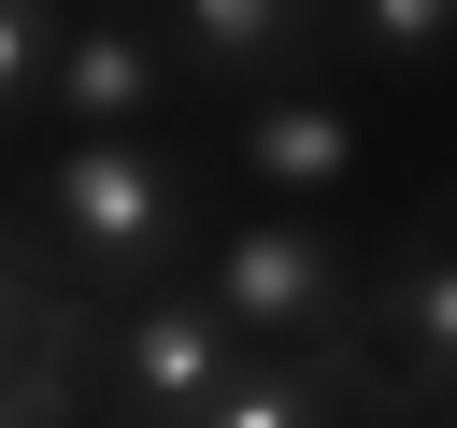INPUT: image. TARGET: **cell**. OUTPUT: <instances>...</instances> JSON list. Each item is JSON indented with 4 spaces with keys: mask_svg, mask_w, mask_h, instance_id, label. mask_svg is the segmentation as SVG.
<instances>
[{
    "mask_svg": "<svg viewBox=\"0 0 457 428\" xmlns=\"http://www.w3.org/2000/svg\"><path fill=\"white\" fill-rule=\"evenodd\" d=\"M328 57L343 71H443L457 57V0H328Z\"/></svg>",
    "mask_w": 457,
    "mask_h": 428,
    "instance_id": "cell-8",
    "label": "cell"
},
{
    "mask_svg": "<svg viewBox=\"0 0 457 428\" xmlns=\"http://www.w3.org/2000/svg\"><path fill=\"white\" fill-rule=\"evenodd\" d=\"M414 428H457V414H414Z\"/></svg>",
    "mask_w": 457,
    "mask_h": 428,
    "instance_id": "cell-12",
    "label": "cell"
},
{
    "mask_svg": "<svg viewBox=\"0 0 457 428\" xmlns=\"http://www.w3.org/2000/svg\"><path fill=\"white\" fill-rule=\"evenodd\" d=\"M157 43H171V71L228 86V114L271 100V86H328V71H343V57H328V0H171Z\"/></svg>",
    "mask_w": 457,
    "mask_h": 428,
    "instance_id": "cell-4",
    "label": "cell"
},
{
    "mask_svg": "<svg viewBox=\"0 0 457 428\" xmlns=\"http://www.w3.org/2000/svg\"><path fill=\"white\" fill-rule=\"evenodd\" d=\"M228 171H243L271 214H328V200L357 185V100H343V71L243 100V114H228Z\"/></svg>",
    "mask_w": 457,
    "mask_h": 428,
    "instance_id": "cell-6",
    "label": "cell"
},
{
    "mask_svg": "<svg viewBox=\"0 0 457 428\" xmlns=\"http://www.w3.org/2000/svg\"><path fill=\"white\" fill-rule=\"evenodd\" d=\"M71 314H86V300H57V285L29 271V243H14V214H0V385H14V371L71 328Z\"/></svg>",
    "mask_w": 457,
    "mask_h": 428,
    "instance_id": "cell-9",
    "label": "cell"
},
{
    "mask_svg": "<svg viewBox=\"0 0 457 428\" xmlns=\"http://www.w3.org/2000/svg\"><path fill=\"white\" fill-rule=\"evenodd\" d=\"M200 285H214V314L257 342V357H328V342H357V300H371V257L328 228V214H214V243H200Z\"/></svg>",
    "mask_w": 457,
    "mask_h": 428,
    "instance_id": "cell-2",
    "label": "cell"
},
{
    "mask_svg": "<svg viewBox=\"0 0 457 428\" xmlns=\"http://www.w3.org/2000/svg\"><path fill=\"white\" fill-rule=\"evenodd\" d=\"M171 43H157V14H71V43H57V86H43V114H57V143H157V114H171Z\"/></svg>",
    "mask_w": 457,
    "mask_h": 428,
    "instance_id": "cell-5",
    "label": "cell"
},
{
    "mask_svg": "<svg viewBox=\"0 0 457 428\" xmlns=\"http://www.w3.org/2000/svg\"><path fill=\"white\" fill-rule=\"evenodd\" d=\"M57 43H71V14H43V0H0V128H29V114H43V86H57Z\"/></svg>",
    "mask_w": 457,
    "mask_h": 428,
    "instance_id": "cell-10",
    "label": "cell"
},
{
    "mask_svg": "<svg viewBox=\"0 0 457 428\" xmlns=\"http://www.w3.org/2000/svg\"><path fill=\"white\" fill-rule=\"evenodd\" d=\"M414 243H457V185H443V200H428V214H414Z\"/></svg>",
    "mask_w": 457,
    "mask_h": 428,
    "instance_id": "cell-11",
    "label": "cell"
},
{
    "mask_svg": "<svg viewBox=\"0 0 457 428\" xmlns=\"http://www.w3.org/2000/svg\"><path fill=\"white\" fill-rule=\"evenodd\" d=\"M243 371H257V342L214 314L200 271L157 285V300L86 314V399H100V428H186V414H214Z\"/></svg>",
    "mask_w": 457,
    "mask_h": 428,
    "instance_id": "cell-3",
    "label": "cell"
},
{
    "mask_svg": "<svg viewBox=\"0 0 457 428\" xmlns=\"http://www.w3.org/2000/svg\"><path fill=\"white\" fill-rule=\"evenodd\" d=\"M357 385H371V342H328V357H257L214 414L186 428H357Z\"/></svg>",
    "mask_w": 457,
    "mask_h": 428,
    "instance_id": "cell-7",
    "label": "cell"
},
{
    "mask_svg": "<svg viewBox=\"0 0 457 428\" xmlns=\"http://www.w3.org/2000/svg\"><path fill=\"white\" fill-rule=\"evenodd\" d=\"M14 243H29V271L57 300L114 314V300H157V285L200 271L214 200H200V171L171 143H43L29 200H14Z\"/></svg>",
    "mask_w": 457,
    "mask_h": 428,
    "instance_id": "cell-1",
    "label": "cell"
}]
</instances>
